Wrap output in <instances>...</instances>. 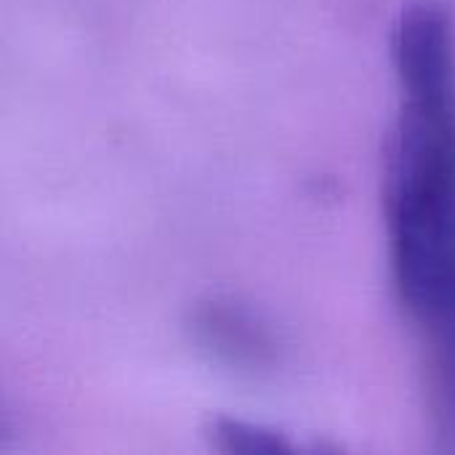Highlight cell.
Instances as JSON below:
<instances>
[{
	"label": "cell",
	"instance_id": "1",
	"mask_svg": "<svg viewBox=\"0 0 455 455\" xmlns=\"http://www.w3.org/2000/svg\"><path fill=\"white\" fill-rule=\"evenodd\" d=\"M397 117L387 163L392 277L427 352L435 416L455 437V35L437 0H411L392 40Z\"/></svg>",
	"mask_w": 455,
	"mask_h": 455
},
{
	"label": "cell",
	"instance_id": "2",
	"mask_svg": "<svg viewBox=\"0 0 455 455\" xmlns=\"http://www.w3.org/2000/svg\"><path fill=\"white\" fill-rule=\"evenodd\" d=\"M200 331L203 333H216V352H224L229 355V360H235V352H237V360L240 357H256V352L264 347V341L256 336L253 331V323H248L245 317L235 315L232 309H205L203 317H200Z\"/></svg>",
	"mask_w": 455,
	"mask_h": 455
},
{
	"label": "cell",
	"instance_id": "3",
	"mask_svg": "<svg viewBox=\"0 0 455 455\" xmlns=\"http://www.w3.org/2000/svg\"><path fill=\"white\" fill-rule=\"evenodd\" d=\"M213 435H216V445L229 453L232 451H237V453H283V451L296 448L280 432H269V429L243 424V421H219Z\"/></svg>",
	"mask_w": 455,
	"mask_h": 455
}]
</instances>
